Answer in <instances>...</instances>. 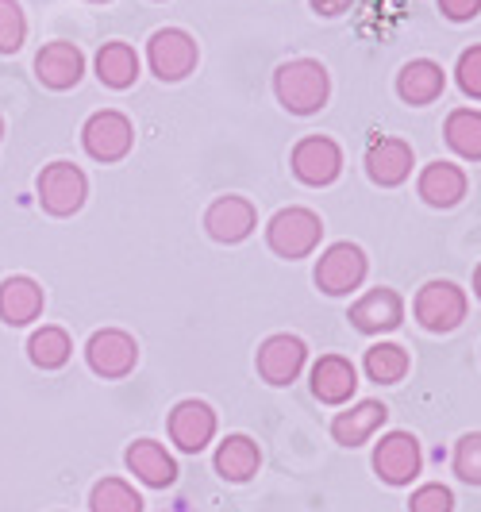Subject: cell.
<instances>
[{"mask_svg":"<svg viewBox=\"0 0 481 512\" xmlns=\"http://www.w3.org/2000/svg\"><path fill=\"white\" fill-rule=\"evenodd\" d=\"M85 74V54L74 43H47L35 54V77L47 89H74Z\"/></svg>","mask_w":481,"mask_h":512,"instance_id":"cell-17","label":"cell"},{"mask_svg":"<svg viewBox=\"0 0 481 512\" xmlns=\"http://www.w3.org/2000/svg\"><path fill=\"white\" fill-rule=\"evenodd\" d=\"M343 170V151L339 143L328 139V135H308L293 147V174L304 181V185H331Z\"/></svg>","mask_w":481,"mask_h":512,"instance_id":"cell-8","label":"cell"},{"mask_svg":"<svg viewBox=\"0 0 481 512\" xmlns=\"http://www.w3.org/2000/svg\"><path fill=\"white\" fill-rule=\"evenodd\" d=\"M312 4V12H320V16H343L347 8H351V0H308Z\"/></svg>","mask_w":481,"mask_h":512,"instance_id":"cell-34","label":"cell"},{"mask_svg":"<svg viewBox=\"0 0 481 512\" xmlns=\"http://www.w3.org/2000/svg\"><path fill=\"white\" fill-rule=\"evenodd\" d=\"M366 278V255L355 243H331L328 251L316 262V285L328 293V297H343L358 289Z\"/></svg>","mask_w":481,"mask_h":512,"instance_id":"cell-7","label":"cell"},{"mask_svg":"<svg viewBox=\"0 0 481 512\" xmlns=\"http://www.w3.org/2000/svg\"><path fill=\"white\" fill-rule=\"evenodd\" d=\"M443 135H447V143H451L455 154L470 158V162H481V112H474V108L451 112Z\"/></svg>","mask_w":481,"mask_h":512,"instance_id":"cell-25","label":"cell"},{"mask_svg":"<svg viewBox=\"0 0 481 512\" xmlns=\"http://www.w3.org/2000/svg\"><path fill=\"white\" fill-rule=\"evenodd\" d=\"M420 197L435 208H451L466 197V174L455 162H431L420 174Z\"/></svg>","mask_w":481,"mask_h":512,"instance_id":"cell-22","label":"cell"},{"mask_svg":"<svg viewBox=\"0 0 481 512\" xmlns=\"http://www.w3.org/2000/svg\"><path fill=\"white\" fill-rule=\"evenodd\" d=\"M216 436V412L208 409L204 401H181L170 412V439L178 443L181 451L197 455L204 451Z\"/></svg>","mask_w":481,"mask_h":512,"instance_id":"cell-13","label":"cell"},{"mask_svg":"<svg viewBox=\"0 0 481 512\" xmlns=\"http://www.w3.org/2000/svg\"><path fill=\"white\" fill-rule=\"evenodd\" d=\"M366 174H370V181L385 185V189L401 185L412 174V147L405 139H393V135L374 139L370 151H366Z\"/></svg>","mask_w":481,"mask_h":512,"instance_id":"cell-19","label":"cell"},{"mask_svg":"<svg viewBox=\"0 0 481 512\" xmlns=\"http://www.w3.org/2000/svg\"><path fill=\"white\" fill-rule=\"evenodd\" d=\"M85 359H89V370L101 374V378H127L135 370V362H139V347L120 328H104V332L89 339Z\"/></svg>","mask_w":481,"mask_h":512,"instance_id":"cell-9","label":"cell"},{"mask_svg":"<svg viewBox=\"0 0 481 512\" xmlns=\"http://www.w3.org/2000/svg\"><path fill=\"white\" fill-rule=\"evenodd\" d=\"M0 135H4V120H0Z\"/></svg>","mask_w":481,"mask_h":512,"instance_id":"cell-36","label":"cell"},{"mask_svg":"<svg viewBox=\"0 0 481 512\" xmlns=\"http://www.w3.org/2000/svg\"><path fill=\"white\" fill-rule=\"evenodd\" d=\"M455 474L470 486H481V432H470L455 443Z\"/></svg>","mask_w":481,"mask_h":512,"instance_id":"cell-30","label":"cell"},{"mask_svg":"<svg viewBox=\"0 0 481 512\" xmlns=\"http://www.w3.org/2000/svg\"><path fill=\"white\" fill-rule=\"evenodd\" d=\"M362 366H366L370 382L397 385L408 374V351L401 343H374V347L366 351V362H362Z\"/></svg>","mask_w":481,"mask_h":512,"instance_id":"cell-26","label":"cell"},{"mask_svg":"<svg viewBox=\"0 0 481 512\" xmlns=\"http://www.w3.org/2000/svg\"><path fill=\"white\" fill-rule=\"evenodd\" d=\"M89 509L93 512H143V497L120 478H101L89 493Z\"/></svg>","mask_w":481,"mask_h":512,"instance_id":"cell-28","label":"cell"},{"mask_svg":"<svg viewBox=\"0 0 481 512\" xmlns=\"http://www.w3.org/2000/svg\"><path fill=\"white\" fill-rule=\"evenodd\" d=\"M258 462H262V451L251 436H228L220 447H216V474L224 482H247L258 474Z\"/></svg>","mask_w":481,"mask_h":512,"instance_id":"cell-23","label":"cell"},{"mask_svg":"<svg viewBox=\"0 0 481 512\" xmlns=\"http://www.w3.org/2000/svg\"><path fill=\"white\" fill-rule=\"evenodd\" d=\"M455 81L466 97L481 101V47L462 51V58H458V66H455Z\"/></svg>","mask_w":481,"mask_h":512,"instance_id":"cell-32","label":"cell"},{"mask_svg":"<svg viewBox=\"0 0 481 512\" xmlns=\"http://www.w3.org/2000/svg\"><path fill=\"white\" fill-rule=\"evenodd\" d=\"M254 220H258V212L247 197H220L204 212V228L216 243H243L254 231Z\"/></svg>","mask_w":481,"mask_h":512,"instance_id":"cell-15","label":"cell"},{"mask_svg":"<svg viewBox=\"0 0 481 512\" xmlns=\"http://www.w3.org/2000/svg\"><path fill=\"white\" fill-rule=\"evenodd\" d=\"M385 420H389V409L381 401H358V405H351V409L339 412L331 420V436H335V443H343V447H362Z\"/></svg>","mask_w":481,"mask_h":512,"instance_id":"cell-20","label":"cell"},{"mask_svg":"<svg viewBox=\"0 0 481 512\" xmlns=\"http://www.w3.org/2000/svg\"><path fill=\"white\" fill-rule=\"evenodd\" d=\"M320 235H324L320 216H316L312 208L293 205V208H281L278 216L270 220L266 243H270V251L281 258H304L320 247Z\"/></svg>","mask_w":481,"mask_h":512,"instance_id":"cell-2","label":"cell"},{"mask_svg":"<svg viewBox=\"0 0 481 512\" xmlns=\"http://www.w3.org/2000/svg\"><path fill=\"white\" fill-rule=\"evenodd\" d=\"M127 470L139 482H147L154 489H166L178 482V462H174V455L162 443H154V439H135L127 447Z\"/></svg>","mask_w":481,"mask_h":512,"instance_id":"cell-16","label":"cell"},{"mask_svg":"<svg viewBox=\"0 0 481 512\" xmlns=\"http://www.w3.org/2000/svg\"><path fill=\"white\" fill-rule=\"evenodd\" d=\"M416 320L428 332H455L466 320V293L455 282H428L416 293Z\"/></svg>","mask_w":481,"mask_h":512,"instance_id":"cell-6","label":"cell"},{"mask_svg":"<svg viewBox=\"0 0 481 512\" xmlns=\"http://www.w3.org/2000/svg\"><path fill=\"white\" fill-rule=\"evenodd\" d=\"M274 93H278L281 108H289L293 116H312L328 104L331 93V77L320 62L312 58H297V62H285L274 74Z\"/></svg>","mask_w":481,"mask_h":512,"instance_id":"cell-1","label":"cell"},{"mask_svg":"<svg viewBox=\"0 0 481 512\" xmlns=\"http://www.w3.org/2000/svg\"><path fill=\"white\" fill-rule=\"evenodd\" d=\"M474 293H478V297H481V266H478V270H474Z\"/></svg>","mask_w":481,"mask_h":512,"instance_id":"cell-35","label":"cell"},{"mask_svg":"<svg viewBox=\"0 0 481 512\" xmlns=\"http://www.w3.org/2000/svg\"><path fill=\"white\" fill-rule=\"evenodd\" d=\"M43 305H47V297H43V285L35 282V278L16 274V278L0 282V320L8 328H24L31 320H39Z\"/></svg>","mask_w":481,"mask_h":512,"instance_id":"cell-14","label":"cell"},{"mask_svg":"<svg viewBox=\"0 0 481 512\" xmlns=\"http://www.w3.org/2000/svg\"><path fill=\"white\" fill-rule=\"evenodd\" d=\"M27 39V16L16 0H0V54H16Z\"/></svg>","mask_w":481,"mask_h":512,"instance_id":"cell-29","label":"cell"},{"mask_svg":"<svg viewBox=\"0 0 481 512\" xmlns=\"http://www.w3.org/2000/svg\"><path fill=\"white\" fill-rule=\"evenodd\" d=\"M81 143H85L89 158H97V162H120V158H127L131 143H135V128H131V120L124 112L104 108V112L85 120Z\"/></svg>","mask_w":481,"mask_h":512,"instance_id":"cell-4","label":"cell"},{"mask_svg":"<svg viewBox=\"0 0 481 512\" xmlns=\"http://www.w3.org/2000/svg\"><path fill=\"white\" fill-rule=\"evenodd\" d=\"M439 8H443L447 20L466 24V20H474V16L481 12V0H439Z\"/></svg>","mask_w":481,"mask_h":512,"instance_id":"cell-33","label":"cell"},{"mask_svg":"<svg viewBox=\"0 0 481 512\" xmlns=\"http://www.w3.org/2000/svg\"><path fill=\"white\" fill-rule=\"evenodd\" d=\"M89 197V178L77 170L74 162H51L39 174V205L51 216H74Z\"/></svg>","mask_w":481,"mask_h":512,"instance_id":"cell-5","label":"cell"},{"mask_svg":"<svg viewBox=\"0 0 481 512\" xmlns=\"http://www.w3.org/2000/svg\"><path fill=\"white\" fill-rule=\"evenodd\" d=\"M451 509H455V493L447 486H439V482L420 486L412 493V501H408V512H451Z\"/></svg>","mask_w":481,"mask_h":512,"instance_id":"cell-31","label":"cell"},{"mask_svg":"<svg viewBox=\"0 0 481 512\" xmlns=\"http://www.w3.org/2000/svg\"><path fill=\"white\" fill-rule=\"evenodd\" d=\"M97 77L108 89H127L139 77V54L131 51L127 43H104L97 51Z\"/></svg>","mask_w":481,"mask_h":512,"instance_id":"cell-24","label":"cell"},{"mask_svg":"<svg viewBox=\"0 0 481 512\" xmlns=\"http://www.w3.org/2000/svg\"><path fill=\"white\" fill-rule=\"evenodd\" d=\"M347 320L366 335L393 332V328H401V320H405V301H401L397 289L378 285V289H370L362 301L351 305V316H347Z\"/></svg>","mask_w":481,"mask_h":512,"instance_id":"cell-12","label":"cell"},{"mask_svg":"<svg viewBox=\"0 0 481 512\" xmlns=\"http://www.w3.org/2000/svg\"><path fill=\"white\" fill-rule=\"evenodd\" d=\"M443 85H447V74H443V66H435L431 58H416V62H408L401 77H397V93H401V101L405 104H431L439 93H443Z\"/></svg>","mask_w":481,"mask_h":512,"instance_id":"cell-21","label":"cell"},{"mask_svg":"<svg viewBox=\"0 0 481 512\" xmlns=\"http://www.w3.org/2000/svg\"><path fill=\"white\" fill-rule=\"evenodd\" d=\"M93 4H104V0H93Z\"/></svg>","mask_w":481,"mask_h":512,"instance_id":"cell-37","label":"cell"},{"mask_svg":"<svg viewBox=\"0 0 481 512\" xmlns=\"http://www.w3.org/2000/svg\"><path fill=\"white\" fill-rule=\"evenodd\" d=\"M70 351H74V343H70V335L62 332V328H39V332L31 335V343H27V355H31V362H35L39 370H58V366H66V362H70Z\"/></svg>","mask_w":481,"mask_h":512,"instance_id":"cell-27","label":"cell"},{"mask_svg":"<svg viewBox=\"0 0 481 512\" xmlns=\"http://www.w3.org/2000/svg\"><path fill=\"white\" fill-rule=\"evenodd\" d=\"M420 462H424L420 443L408 432H389L374 447V470H378L381 482H389V486H408L420 474Z\"/></svg>","mask_w":481,"mask_h":512,"instance_id":"cell-10","label":"cell"},{"mask_svg":"<svg viewBox=\"0 0 481 512\" xmlns=\"http://www.w3.org/2000/svg\"><path fill=\"white\" fill-rule=\"evenodd\" d=\"M197 43H193V35L189 31H181V27H162V31H154L151 43H147V62H151L154 77H162V81H181V77H189L197 70Z\"/></svg>","mask_w":481,"mask_h":512,"instance_id":"cell-3","label":"cell"},{"mask_svg":"<svg viewBox=\"0 0 481 512\" xmlns=\"http://www.w3.org/2000/svg\"><path fill=\"white\" fill-rule=\"evenodd\" d=\"M358 389V370L351 359H343V355H324V359L312 366V393H316V401H324V405H343V401H351Z\"/></svg>","mask_w":481,"mask_h":512,"instance_id":"cell-18","label":"cell"},{"mask_svg":"<svg viewBox=\"0 0 481 512\" xmlns=\"http://www.w3.org/2000/svg\"><path fill=\"white\" fill-rule=\"evenodd\" d=\"M304 359H308V347L297 335H270L262 347H258V374L262 382L270 385H289L297 382V374L304 370Z\"/></svg>","mask_w":481,"mask_h":512,"instance_id":"cell-11","label":"cell"}]
</instances>
